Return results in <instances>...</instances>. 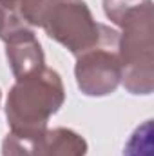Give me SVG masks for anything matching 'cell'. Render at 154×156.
Here are the masks:
<instances>
[{"mask_svg":"<svg viewBox=\"0 0 154 156\" xmlns=\"http://www.w3.org/2000/svg\"><path fill=\"white\" fill-rule=\"evenodd\" d=\"M65 102L62 76L44 67L29 76L18 78L7 93L5 118L13 133L38 134L47 129V122Z\"/></svg>","mask_w":154,"mask_h":156,"instance_id":"6da1fadb","label":"cell"},{"mask_svg":"<svg viewBox=\"0 0 154 156\" xmlns=\"http://www.w3.org/2000/svg\"><path fill=\"white\" fill-rule=\"evenodd\" d=\"M118 56L121 67L120 83L131 94H151L154 91V27L152 2L132 11L120 24Z\"/></svg>","mask_w":154,"mask_h":156,"instance_id":"7a4b0ae2","label":"cell"},{"mask_svg":"<svg viewBox=\"0 0 154 156\" xmlns=\"http://www.w3.org/2000/svg\"><path fill=\"white\" fill-rule=\"evenodd\" d=\"M40 27L75 56L98 45L109 29L94 20L83 0H51Z\"/></svg>","mask_w":154,"mask_h":156,"instance_id":"3957f363","label":"cell"},{"mask_svg":"<svg viewBox=\"0 0 154 156\" xmlns=\"http://www.w3.org/2000/svg\"><path fill=\"white\" fill-rule=\"evenodd\" d=\"M118 31L107 29L102 42L76 56L75 76L85 96H107L114 93L121 80L118 56Z\"/></svg>","mask_w":154,"mask_h":156,"instance_id":"277c9868","label":"cell"},{"mask_svg":"<svg viewBox=\"0 0 154 156\" xmlns=\"http://www.w3.org/2000/svg\"><path fill=\"white\" fill-rule=\"evenodd\" d=\"M0 40L5 44V56L16 80L45 67V55L33 27H27L11 13L4 31L0 33Z\"/></svg>","mask_w":154,"mask_h":156,"instance_id":"5b68a950","label":"cell"},{"mask_svg":"<svg viewBox=\"0 0 154 156\" xmlns=\"http://www.w3.org/2000/svg\"><path fill=\"white\" fill-rule=\"evenodd\" d=\"M87 142L67 127L45 129L38 138V156H85Z\"/></svg>","mask_w":154,"mask_h":156,"instance_id":"8992f818","label":"cell"},{"mask_svg":"<svg viewBox=\"0 0 154 156\" xmlns=\"http://www.w3.org/2000/svg\"><path fill=\"white\" fill-rule=\"evenodd\" d=\"M38 134H20L9 131L2 142V156H38Z\"/></svg>","mask_w":154,"mask_h":156,"instance_id":"52a82bcc","label":"cell"},{"mask_svg":"<svg viewBox=\"0 0 154 156\" xmlns=\"http://www.w3.org/2000/svg\"><path fill=\"white\" fill-rule=\"evenodd\" d=\"M123 156H152V120H145L131 134Z\"/></svg>","mask_w":154,"mask_h":156,"instance_id":"ba28073f","label":"cell"},{"mask_svg":"<svg viewBox=\"0 0 154 156\" xmlns=\"http://www.w3.org/2000/svg\"><path fill=\"white\" fill-rule=\"evenodd\" d=\"M49 2L51 0H20L13 15L18 16L27 27H40Z\"/></svg>","mask_w":154,"mask_h":156,"instance_id":"9c48e42d","label":"cell"},{"mask_svg":"<svg viewBox=\"0 0 154 156\" xmlns=\"http://www.w3.org/2000/svg\"><path fill=\"white\" fill-rule=\"evenodd\" d=\"M151 0H103V11L105 16L120 27V24L125 20V16H129L132 11H136L138 7L149 4Z\"/></svg>","mask_w":154,"mask_h":156,"instance_id":"30bf717a","label":"cell"},{"mask_svg":"<svg viewBox=\"0 0 154 156\" xmlns=\"http://www.w3.org/2000/svg\"><path fill=\"white\" fill-rule=\"evenodd\" d=\"M18 2L20 0H0V5L7 11V13H15V9H16V5H18Z\"/></svg>","mask_w":154,"mask_h":156,"instance_id":"8fae6325","label":"cell"},{"mask_svg":"<svg viewBox=\"0 0 154 156\" xmlns=\"http://www.w3.org/2000/svg\"><path fill=\"white\" fill-rule=\"evenodd\" d=\"M7 16H9V13L0 5V33L4 31V27H5V24H7Z\"/></svg>","mask_w":154,"mask_h":156,"instance_id":"7c38bea8","label":"cell"},{"mask_svg":"<svg viewBox=\"0 0 154 156\" xmlns=\"http://www.w3.org/2000/svg\"><path fill=\"white\" fill-rule=\"evenodd\" d=\"M0 100H2V93H0Z\"/></svg>","mask_w":154,"mask_h":156,"instance_id":"4fadbf2b","label":"cell"}]
</instances>
